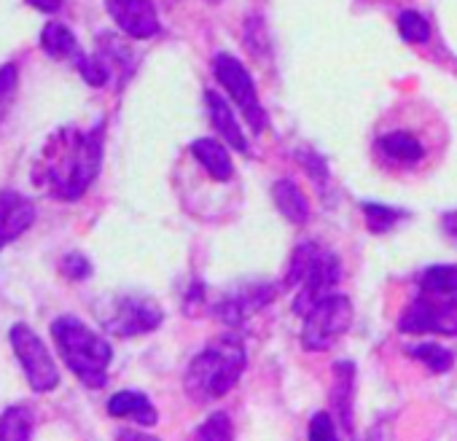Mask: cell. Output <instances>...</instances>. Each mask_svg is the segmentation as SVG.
I'll list each match as a JSON object with an SVG mask.
<instances>
[{"label":"cell","instance_id":"cell-1","mask_svg":"<svg viewBox=\"0 0 457 441\" xmlns=\"http://www.w3.org/2000/svg\"><path fill=\"white\" fill-rule=\"evenodd\" d=\"M103 167V127L89 132L60 129L49 137L33 167V183L60 199H79L95 183Z\"/></svg>","mask_w":457,"mask_h":441},{"label":"cell","instance_id":"cell-2","mask_svg":"<svg viewBox=\"0 0 457 441\" xmlns=\"http://www.w3.org/2000/svg\"><path fill=\"white\" fill-rule=\"evenodd\" d=\"M245 363H248V355H245L243 339L235 334H223L220 339L210 342L188 363L186 377H183L186 393L196 404L215 401L240 382Z\"/></svg>","mask_w":457,"mask_h":441},{"label":"cell","instance_id":"cell-3","mask_svg":"<svg viewBox=\"0 0 457 441\" xmlns=\"http://www.w3.org/2000/svg\"><path fill=\"white\" fill-rule=\"evenodd\" d=\"M52 337L68 369L87 387L97 390L108 382V363L113 358V350L97 331H92L84 320L73 315H62L52 323Z\"/></svg>","mask_w":457,"mask_h":441},{"label":"cell","instance_id":"cell-4","mask_svg":"<svg viewBox=\"0 0 457 441\" xmlns=\"http://www.w3.org/2000/svg\"><path fill=\"white\" fill-rule=\"evenodd\" d=\"M339 278H342V267L331 251L320 248L312 240L299 243V248L291 256V270H288V280H286L291 288H299L294 312L304 318L320 299H326L331 294V288L339 283Z\"/></svg>","mask_w":457,"mask_h":441},{"label":"cell","instance_id":"cell-5","mask_svg":"<svg viewBox=\"0 0 457 441\" xmlns=\"http://www.w3.org/2000/svg\"><path fill=\"white\" fill-rule=\"evenodd\" d=\"M353 323V302L342 294H328L304 315L302 345L312 353L334 347Z\"/></svg>","mask_w":457,"mask_h":441},{"label":"cell","instance_id":"cell-6","mask_svg":"<svg viewBox=\"0 0 457 441\" xmlns=\"http://www.w3.org/2000/svg\"><path fill=\"white\" fill-rule=\"evenodd\" d=\"M212 76L228 92V97L235 100V105L243 111V116L251 124L253 135H262L267 129V113H264V108L259 103V92H256V84H253L248 68L237 57L218 52L212 57Z\"/></svg>","mask_w":457,"mask_h":441},{"label":"cell","instance_id":"cell-7","mask_svg":"<svg viewBox=\"0 0 457 441\" xmlns=\"http://www.w3.org/2000/svg\"><path fill=\"white\" fill-rule=\"evenodd\" d=\"M401 334H444V337H457V294L438 296V294H425L403 310L398 320Z\"/></svg>","mask_w":457,"mask_h":441},{"label":"cell","instance_id":"cell-8","mask_svg":"<svg viewBox=\"0 0 457 441\" xmlns=\"http://www.w3.org/2000/svg\"><path fill=\"white\" fill-rule=\"evenodd\" d=\"M9 339H12V347H14L22 369H25V377H28L30 387L36 393L54 390L60 385V371H57V363H54L52 353L41 342V337L28 323H14Z\"/></svg>","mask_w":457,"mask_h":441},{"label":"cell","instance_id":"cell-9","mask_svg":"<svg viewBox=\"0 0 457 441\" xmlns=\"http://www.w3.org/2000/svg\"><path fill=\"white\" fill-rule=\"evenodd\" d=\"M41 46L46 49L49 57L73 62L89 87H105L108 84V76H111L108 68L100 62V57H87V52L81 49V44L76 41V36L68 25L49 22L41 33Z\"/></svg>","mask_w":457,"mask_h":441},{"label":"cell","instance_id":"cell-10","mask_svg":"<svg viewBox=\"0 0 457 441\" xmlns=\"http://www.w3.org/2000/svg\"><path fill=\"white\" fill-rule=\"evenodd\" d=\"M162 307L148 296H121L111 302V310L103 312V326L116 337H140L162 323Z\"/></svg>","mask_w":457,"mask_h":441},{"label":"cell","instance_id":"cell-11","mask_svg":"<svg viewBox=\"0 0 457 441\" xmlns=\"http://www.w3.org/2000/svg\"><path fill=\"white\" fill-rule=\"evenodd\" d=\"M108 17L116 22V28L137 41L159 36V14L151 0H105Z\"/></svg>","mask_w":457,"mask_h":441},{"label":"cell","instance_id":"cell-12","mask_svg":"<svg viewBox=\"0 0 457 441\" xmlns=\"http://www.w3.org/2000/svg\"><path fill=\"white\" fill-rule=\"evenodd\" d=\"M36 224V204L12 188L0 191V245L22 237Z\"/></svg>","mask_w":457,"mask_h":441},{"label":"cell","instance_id":"cell-13","mask_svg":"<svg viewBox=\"0 0 457 441\" xmlns=\"http://www.w3.org/2000/svg\"><path fill=\"white\" fill-rule=\"evenodd\" d=\"M275 291L270 286H253V288H240L237 294L226 296L223 302L215 304V318L228 323V326H240L248 315H253L256 310L267 307L272 302Z\"/></svg>","mask_w":457,"mask_h":441},{"label":"cell","instance_id":"cell-14","mask_svg":"<svg viewBox=\"0 0 457 441\" xmlns=\"http://www.w3.org/2000/svg\"><path fill=\"white\" fill-rule=\"evenodd\" d=\"M204 103H207L210 121H212V127L218 129V135L223 137V143H226V146H232V148L240 151V154H245V151H248V137H245V132H243V127H240L235 111H232V105L226 103V97L218 95V92H212V89H207V92H204Z\"/></svg>","mask_w":457,"mask_h":441},{"label":"cell","instance_id":"cell-15","mask_svg":"<svg viewBox=\"0 0 457 441\" xmlns=\"http://www.w3.org/2000/svg\"><path fill=\"white\" fill-rule=\"evenodd\" d=\"M353 395H355V363L339 361L334 363V387H331V404L339 414V422L345 430L353 433Z\"/></svg>","mask_w":457,"mask_h":441},{"label":"cell","instance_id":"cell-16","mask_svg":"<svg viewBox=\"0 0 457 441\" xmlns=\"http://www.w3.org/2000/svg\"><path fill=\"white\" fill-rule=\"evenodd\" d=\"M191 154L194 159L210 172L212 180H228L235 175V164H232V156H228V148L215 140V137H199L191 143Z\"/></svg>","mask_w":457,"mask_h":441},{"label":"cell","instance_id":"cell-17","mask_svg":"<svg viewBox=\"0 0 457 441\" xmlns=\"http://www.w3.org/2000/svg\"><path fill=\"white\" fill-rule=\"evenodd\" d=\"M108 412L113 417H129V420H135L137 425H145V428L156 425V420H159V414H156L154 404L148 401V395L137 393V390H119V393H113L111 401H108Z\"/></svg>","mask_w":457,"mask_h":441},{"label":"cell","instance_id":"cell-18","mask_svg":"<svg viewBox=\"0 0 457 441\" xmlns=\"http://www.w3.org/2000/svg\"><path fill=\"white\" fill-rule=\"evenodd\" d=\"M272 199H275V207L291 220V224H296V227L307 224V218H310V202H307L304 191L291 178L275 180Z\"/></svg>","mask_w":457,"mask_h":441},{"label":"cell","instance_id":"cell-19","mask_svg":"<svg viewBox=\"0 0 457 441\" xmlns=\"http://www.w3.org/2000/svg\"><path fill=\"white\" fill-rule=\"evenodd\" d=\"M377 146H379V151L387 159L401 162V164H414V162H420L425 156L422 143L414 135H409V132H390V135L379 137Z\"/></svg>","mask_w":457,"mask_h":441},{"label":"cell","instance_id":"cell-20","mask_svg":"<svg viewBox=\"0 0 457 441\" xmlns=\"http://www.w3.org/2000/svg\"><path fill=\"white\" fill-rule=\"evenodd\" d=\"M36 428V417L30 406H9L0 414V438L4 441H30Z\"/></svg>","mask_w":457,"mask_h":441},{"label":"cell","instance_id":"cell-21","mask_svg":"<svg viewBox=\"0 0 457 441\" xmlns=\"http://www.w3.org/2000/svg\"><path fill=\"white\" fill-rule=\"evenodd\" d=\"M420 291H425V294H438V296L457 294V267H454V264H436V267H428L425 275H422Z\"/></svg>","mask_w":457,"mask_h":441},{"label":"cell","instance_id":"cell-22","mask_svg":"<svg viewBox=\"0 0 457 441\" xmlns=\"http://www.w3.org/2000/svg\"><path fill=\"white\" fill-rule=\"evenodd\" d=\"M409 355H411V358H417V361H422L433 374L449 371V366H452V361H454V358H452V353H449L446 347L433 345V342L411 347V350H409Z\"/></svg>","mask_w":457,"mask_h":441},{"label":"cell","instance_id":"cell-23","mask_svg":"<svg viewBox=\"0 0 457 441\" xmlns=\"http://www.w3.org/2000/svg\"><path fill=\"white\" fill-rule=\"evenodd\" d=\"M363 215H366V227H369L371 232L382 235V232H387V229L395 227V220H398L403 212H401V210H393V207H387V204H382V202H366V204H363Z\"/></svg>","mask_w":457,"mask_h":441},{"label":"cell","instance_id":"cell-24","mask_svg":"<svg viewBox=\"0 0 457 441\" xmlns=\"http://www.w3.org/2000/svg\"><path fill=\"white\" fill-rule=\"evenodd\" d=\"M398 33H401V38L406 44H425V41H430V25L417 12H403L398 17Z\"/></svg>","mask_w":457,"mask_h":441},{"label":"cell","instance_id":"cell-25","mask_svg":"<svg viewBox=\"0 0 457 441\" xmlns=\"http://www.w3.org/2000/svg\"><path fill=\"white\" fill-rule=\"evenodd\" d=\"M235 428H232V420H228L226 412H218V414H210L199 428H196V438L202 441H226V438H232Z\"/></svg>","mask_w":457,"mask_h":441},{"label":"cell","instance_id":"cell-26","mask_svg":"<svg viewBox=\"0 0 457 441\" xmlns=\"http://www.w3.org/2000/svg\"><path fill=\"white\" fill-rule=\"evenodd\" d=\"M296 156H299L302 167L310 172V178L315 180V186L323 191V188L328 186V167H326V159H323V156H318V154H315V151H310V148L299 151Z\"/></svg>","mask_w":457,"mask_h":441},{"label":"cell","instance_id":"cell-27","mask_svg":"<svg viewBox=\"0 0 457 441\" xmlns=\"http://www.w3.org/2000/svg\"><path fill=\"white\" fill-rule=\"evenodd\" d=\"M17 84H20V73L14 65H4L0 68V116H4L17 95Z\"/></svg>","mask_w":457,"mask_h":441},{"label":"cell","instance_id":"cell-28","mask_svg":"<svg viewBox=\"0 0 457 441\" xmlns=\"http://www.w3.org/2000/svg\"><path fill=\"white\" fill-rule=\"evenodd\" d=\"M62 272H65V278H71V280H87L89 275H92V264H89V259L84 256V254H68L65 259H62Z\"/></svg>","mask_w":457,"mask_h":441},{"label":"cell","instance_id":"cell-29","mask_svg":"<svg viewBox=\"0 0 457 441\" xmlns=\"http://www.w3.org/2000/svg\"><path fill=\"white\" fill-rule=\"evenodd\" d=\"M310 438L312 441H334L337 438V425L328 412H318L310 422Z\"/></svg>","mask_w":457,"mask_h":441},{"label":"cell","instance_id":"cell-30","mask_svg":"<svg viewBox=\"0 0 457 441\" xmlns=\"http://www.w3.org/2000/svg\"><path fill=\"white\" fill-rule=\"evenodd\" d=\"M30 4H33L36 9L46 12V14H54V12L62 9V0H30Z\"/></svg>","mask_w":457,"mask_h":441},{"label":"cell","instance_id":"cell-31","mask_svg":"<svg viewBox=\"0 0 457 441\" xmlns=\"http://www.w3.org/2000/svg\"><path fill=\"white\" fill-rule=\"evenodd\" d=\"M210 4H220V0H210Z\"/></svg>","mask_w":457,"mask_h":441},{"label":"cell","instance_id":"cell-32","mask_svg":"<svg viewBox=\"0 0 457 441\" xmlns=\"http://www.w3.org/2000/svg\"><path fill=\"white\" fill-rule=\"evenodd\" d=\"M0 248H4V245H0Z\"/></svg>","mask_w":457,"mask_h":441}]
</instances>
